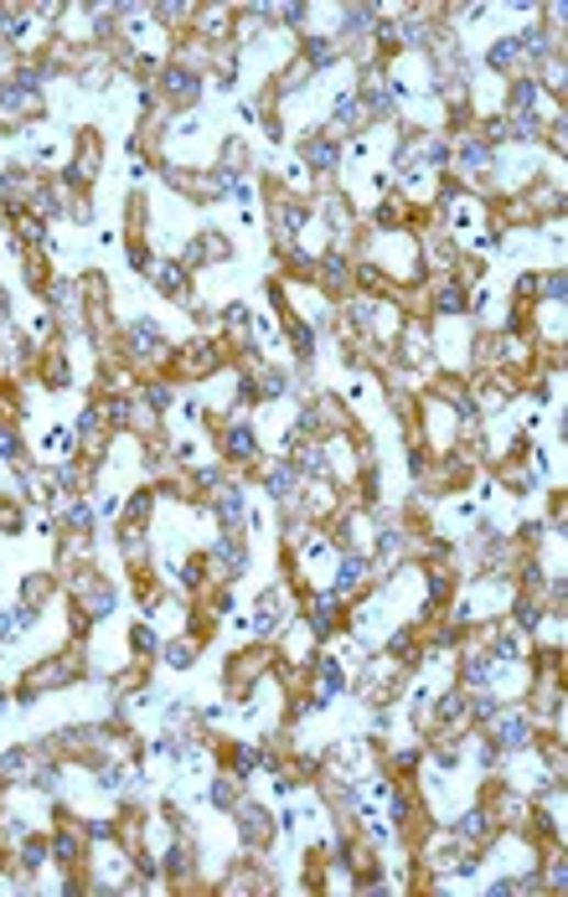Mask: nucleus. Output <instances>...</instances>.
<instances>
[{
  "label": "nucleus",
  "instance_id": "nucleus-6",
  "mask_svg": "<svg viewBox=\"0 0 568 897\" xmlns=\"http://www.w3.org/2000/svg\"><path fill=\"white\" fill-rule=\"evenodd\" d=\"M151 93L160 99V114H191V109L202 103V93H207V78L202 72H191V68H176V63H160Z\"/></svg>",
  "mask_w": 568,
  "mask_h": 897
},
{
  "label": "nucleus",
  "instance_id": "nucleus-20",
  "mask_svg": "<svg viewBox=\"0 0 568 897\" xmlns=\"http://www.w3.org/2000/svg\"><path fill=\"white\" fill-rule=\"evenodd\" d=\"M52 598H57V573H26V578H21V604L47 609Z\"/></svg>",
  "mask_w": 568,
  "mask_h": 897
},
{
  "label": "nucleus",
  "instance_id": "nucleus-14",
  "mask_svg": "<svg viewBox=\"0 0 568 897\" xmlns=\"http://www.w3.org/2000/svg\"><path fill=\"white\" fill-rule=\"evenodd\" d=\"M445 830L460 841V846H470V851H486L491 841H497V820H491L481 805H465L455 820H445Z\"/></svg>",
  "mask_w": 568,
  "mask_h": 897
},
{
  "label": "nucleus",
  "instance_id": "nucleus-21",
  "mask_svg": "<svg viewBox=\"0 0 568 897\" xmlns=\"http://www.w3.org/2000/svg\"><path fill=\"white\" fill-rule=\"evenodd\" d=\"M0 464H11V470L32 464V455H26V439H21L16 424H0Z\"/></svg>",
  "mask_w": 568,
  "mask_h": 897
},
{
  "label": "nucleus",
  "instance_id": "nucleus-15",
  "mask_svg": "<svg viewBox=\"0 0 568 897\" xmlns=\"http://www.w3.org/2000/svg\"><path fill=\"white\" fill-rule=\"evenodd\" d=\"M243 795H248V780H238V774L218 769V780H207V789H202V805H207V810L233 815V805H238Z\"/></svg>",
  "mask_w": 568,
  "mask_h": 897
},
{
  "label": "nucleus",
  "instance_id": "nucleus-12",
  "mask_svg": "<svg viewBox=\"0 0 568 897\" xmlns=\"http://www.w3.org/2000/svg\"><path fill=\"white\" fill-rule=\"evenodd\" d=\"M227 258H233V243H227V233H218V227H202V233H191L187 254H181V269H187V273H202V269H218V264H227Z\"/></svg>",
  "mask_w": 568,
  "mask_h": 897
},
{
  "label": "nucleus",
  "instance_id": "nucleus-17",
  "mask_svg": "<svg viewBox=\"0 0 568 897\" xmlns=\"http://www.w3.org/2000/svg\"><path fill=\"white\" fill-rule=\"evenodd\" d=\"M212 166L223 170V176H233V181L254 176V150H248V139H243V135H227L223 145H218V160H212Z\"/></svg>",
  "mask_w": 568,
  "mask_h": 897
},
{
  "label": "nucleus",
  "instance_id": "nucleus-7",
  "mask_svg": "<svg viewBox=\"0 0 568 897\" xmlns=\"http://www.w3.org/2000/svg\"><path fill=\"white\" fill-rule=\"evenodd\" d=\"M300 619L315 635V644L336 640V635H346V598H336L331 588H305L300 593Z\"/></svg>",
  "mask_w": 568,
  "mask_h": 897
},
{
  "label": "nucleus",
  "instance_id": "nucleus-8",
  "mask_svg": "<svg viewBox=\"0 0 568 897\" xmlns=\"http://www.w3.org/2000/svg\"><path fill=\"white\" fill-rule=\"evenodd\" d=\"M481 732L497 748H506V753H527V748H533V738H537V722L527 717V707H522V702H501Z\"/></svg>",
  "mask_w": 568,
  "mask_h": 897
},
{
  "label": "nucleus",
  "instance_id": "nucleus-25",
  "mask_svg": "<svg viewBox=\"0 0 568 897\" xmlns=\"http://www.w3.org/2000/svg\"><path fill=\"white\" fill-rule=\"evenodd\" d=\"M0 711H5V692H0Z\"/></svg>",
  "mask_w": 568,
  "mask_h": 897
},
{
  "label": "nucleus",
  "instance_id": "nucleus-9",
  "mask_svg": "<svg viewBox=\"0 0 568 897\" xmlns=\"http://www.w3.org/2000/svg\"><path fill=\"white\" fill-rule=\"evenodd\" d=\"M202 552H207V568H212V583H238V578L248 573V562H254L248 531H218Z\"/></svg>",
  "mask_w": 568,
  "mask_h": 897
},
{
  "label": "nucleus",
  "instance_id": "nucleus-19",
  "mask_svg": "<svg viewBox=\"0 0 568 897\" xmlns=\"http://www.w3.org/2000/svg\"><path fill=\"white\" fill-rule=\"evenodd\" d=\"M202 655V640H191V635H176V640H160V655L155 661H166L171 671H191Z\"/></svg>",
  "mask_w": 568,
  "mask_h": 897
},
{
  "label": "nucleus",
  "instance_id": "nucleus-2",
  "mask_svg": "<svg viewBox=\"0 0 568 897\" xmlns=\"http://www.w3.org/2000/svg\"><path fill=\"white\" fill-rule=\"evenodd\" d=\"M264 222H269V243H275V254L294 248L310 227V197H294L275 181V176H264Z\"/></svg>",
  "mask_w": 568,
  "mask_h": 897
},
{
  "label": "nucleus",
  "instance_id": "nucleus-23",
  "mask_svg": "<svg viewBox=\"0 0 568 897\" xmlns=\"http://www.w3.org/2000/svg\"><path fill=\"white\" fill-rule=\"evenodd\" d=\"M130 650H135V661H155L160 655V635L151 625H130Z\"/></svg>",
  "mask_w": 568,
  "mask_h": 897
},
{
  "label": "nucleus",
  "instance_id": "nucleus-16",
  "mask_svg": "<svg viewBox=\"0 0 568 897\" xmlns=\"http://www.w3.org/2000/svg\"><path fill=\"white\" fill-rule=\"evenodd\" d=\"M21 279H26V289H32L36 300H47L52 279H57V269H52V248H21Z\"/></svg>",
  "mask_w": 568,
  "mask_h": 897
},
{
  "label": "nucleus",
  "instance_id": "nucleus-18",
  "mask_svg": "<svg viewBox=\"0 0 568 897\" xmlns=\"http://www.w3.org/2000/svg\"><path fill=\"white\" fill-rule=\"evenodd\" d=\"M155 506H160L155 485H140V491H130V495H124V506H120V526H140V531H151Z\"/></svg>",
  "mask_w": 568,
  "mask_h": 897
},
{
  "label": "nucleus",
  "instance_id": "nucleus-22",
  "mask_svg": "<svg viewBox=\"0 0 568 897\" xmlns=\"http://www.w3.org/2000/svg\"><path fill=\"white\" fill-rule=\"evenodd\" d=\"M0 531H5V537L26 531V511H21L16 491H0Z\"/></svg>",
  "mask_w": 568,
  "mask_h": 897
},
{
  "label": "nucleus",
  "instance_id": "nucleus-13",
  "mask_svg": "<svg viewBox=\"0 0 568 897\" xmlns=\"http://www.w3.org/2000/svg\"><path fill=\"white\" fill-rule=\"evenodd\" d=\"M151 284H155V294H160V300H171V305L197 310V289H191V273L181 269V258H155Z\"/></svg>",
  "mask_w": 568,
  "mask_h": 897
},
{
  "label": "nucleus",
  "instance_id": "nucleus-5",
  "mask_svg": "<svg viewBox=\"0 0 568 897\" xmlns=\"http://www.w3.org/2000/svg\"><path fill=\"white\" fill-rule=\"evenodd\" d=\"M294 614H300V593H294L290 583H269V588L254 598V609H248V635H254V640H275Z\"/></svg>",
  "mask_w": 568,
  "mask_h": 897
},
{
  "label": "nucleus",
  "instance_id": "nucleus-4",
  "mask_svg": "<svg viewBox=\"0 0 568 897\" xmlns=\"http://www.w3.org/2000/svg\"><path fill=\"white\" fill-rule=\"evenodd\" d=\"M223 367H233V351H227L223 340L191 336V340H181V346H171L166 377H171V382H207V377L223 372Z\"/></svg>",
  "mask_w": 568,
  "mask_h": 897
},
{
  "label": "nucleus",
  "instance_id": "nucleus-1",
  "mask_svg": "<svg viewBox=\"0 0 568 897\" xmlns=\"http://www.w3.org/2000/svg\"><path fill=\"white\" fill-rule=\"evenodd\" d=\"M88 676V644H63L57 655H42L36 665H26L16 681V702L21 707H32L36 696H52V692H68L78 681Z\"/></svg>",
  "mask_w": 568,
  "mask_h": 897
},
{
  "label": "nucleus",
  "instance_id": "nucleus-10",
  "mask_svg": "<svg viewBox=\"0 0 568 897\" xmlns=\"http://www.w3.org/2000/svg\"><path fill=\"white\" fill-rule=\"evenodd\" d=\"M233 830H238V841L254 851V856H269V846H275V836H279V820L264 810L258 799L243 795L238 805H233Z\"/></svg>",
  "mask_w": 568,
  "mask_h": 897
},
{
  "label": "nucleus",
  "instance_id": "nucleus-11",
  "mask_svg": "<svg viewBox=\"0 0 568 897\" xmlns=\"http://www.w3.org/2000/svg\"><path fill=\"white\" fill-rule=\"evenodd\" d=\"M218 449H223L227 470H254L258 459H264V439H258V428L248 418H233V424L218 434Z\"/></svg>",
  "mask_w": 568,
  "mask_h": 897
},
{
  "label": "nucleus",
  "instance_id": "nucleus-24",
  "mask_svg": "<svg viewBox=\"0 0 568 897\" xmlns=\"http://www.w3.org/2000/svg\"><path fill=\"white\" fill-rule=\"evenodd\" d=\"M68 222H78V227H93V202H88V191H73L68 197V212H63Z\"/></svg>",
  "mask_w": 568,
  "mask_h": 897
},
{
  "label": "nucleus",
  "instance_id": "nucleus-3",
  "mask_svg": "<svg viewBox=\"0 0 568 897\" xmlns=\"http://www.w3.org/2000/svg\"><path fill=\"white\" fill-rule=\"evenodd\" d=\"M275 661H279L275 640H248V644H238V650L227 655V665H223V696H233L238 707H243V702H254V686H258V681H269Z\"/></svg>",
  "mask_w": 568,
  "mask_h": 897
}]
</instances>
